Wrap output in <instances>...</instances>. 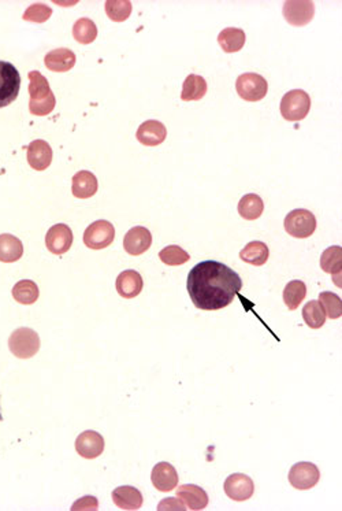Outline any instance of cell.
<instances>
[{
	"mask_svg": "<svg viewBox=\"0 0 342 511\" xmlns=\"http://www.w3.org/2000/svg\"><path fill=\"white\" fill-rule=\"evenodd\" d=\"M159 258L164 265H169V266H181L191 259L189 254L185 250H182L180 246L164 247L159 253Z\"/></svg>",
	"mask_w": 342,
	"mask_h": 511,
	"instance_id": "e575fe53",
	"label": "cell"
},
{
	"mask_svg": "<svg viewBox=\"0 0 342 511\" xmlns=\"http://www.w3.org/2000/svg\"><path fill=\"white\" fill-rule=\"evenodd\" d=\"M97 509H99V502L95 496H84L72 506L73 511L97 510Z\"/></svg>",
	"mask_w": 342,
	"mask_h": 511,
	"instance_id": "8d00e7d4",
	"label": "cell"
},
{
	"mask_svg": "<svg viewBox=\"0 0 342 511\" xmlns=\"http://www.w3.org/2000/svg\"><path fill=\"white\" fill-rule=\"evenodd\" d=\"M73 244L72 229L66 223H56L46 235V246L50 253L62 256L70 250Z\"/></svg>",
	"mask_w": 342,
	"mask_h": 511,
	"instance_id": "8fae6325",
	"label": "cell"
},
{
	"mask_svg": "<svg viewBox=\"0 0 342 511\" xmlns=\"http://www.w3.org/2000/svg\"><path fill=\"white\" fill-rule=\"evenodd\" d=\"M284 226L292 238H306L314 235L316 229V218L308 210L296 209L288 213Z\"/></svg>",
	"mask_w": 342,
	"mask_h": 511,
	"instance_id": "8992f818",
	"label": "cell"
},
{
	"mask_svg": "<svg viewBox=\"0 0 342 511\" xmlns=\"http://www.w3.org/2000/svg\"><path fill=\"white\" fill-rule=\"evenodd\" d=\"M51 16H53V9L50 6L44 3H35L25 10L22 19L35 23H44L46 21L51 19Z\"/></svg>",
	"mask_w": 342,
	"mask_h": 511,
	"instance_id": "d590c367",
	"label": "cell"
},
{
	"mask_svg": "<svg viewBox=\"0 0 342 511\" xmlns=\"http://www.w3.org/2000/svg\"><path fill=\"white\" fill-rule=\"evenodd\" d=\"M28 164L37 172H43L53 162V148L44 140H35L26 148Z\"/></svg>",
	"mask_w": 342,
	"mask_h": 511,
	"instance_id": "2e32d148",
	"label": "cell"
},
{
	"mask_svg": "<svg viewBox=\"0 0 342 511\" xmlns=\"http://www.w3.org/2000/svg\"><path fill=\"white\" fill-rule=\"evenodd\" d=\"M75 450L82 458L95 459L105 451V438L95 431L82 432L75 440Z\"/></svg>",
	"mask_w": 342,
	"mask_h": 511,
	"instance_id": "4fadbf2b",
	"label": "cell"
},
{
	"mask_svg": "<svg viewBox=\"0 0 342 511\" xmlns=\"http://www.w3.org/2000/svg\"><path fill=\"white\" fill-rule=\"evenodd\" d=\"M270 256V250L266 243L263 241H251L248 243L244 250H241L240 258L241 260L253 265V266H263Z\"/></svg>",
	"mask_w": 342,
	"mask_h": 511,
	"instance_id": "484cf974",
	"label": "cell"
},
{
	"mask_svg": "<svg viewBox=\"0 0 342 511\" xmlns=\"http://www.w3.org/2000/svg\"><path fill=\"white\" fill-rule=\"evenodd\" d=\"M235 90L245 102H259L267 95L269 84L260 74H241L235 81Z\"/></svg>",
	"mask_w": 342,
	"mask_h": 511,
	"instance_id": "52a82bcc",
	"label": "cell"
},
{
	"mask_svg": "<svg viewBox=\"0 0 342 511\" xmlns=\"http://www.w3.org/2000/svg\"><path fill=\"white\" fill-rule=\"evenodd\" d=\"M22 256L23 246L18 238L10 233L0 235V262L13 263L19 260Z\"/></svg>",
	"mask_w": 342,
	"mask_h": 511,
	"instance_id": "d4e9b609",
	"label": "cell"
},
{
	"mask_svg": "<svg viewBox=\"0 0 342 511\" xmlns=\"http://www.w3.org/2000/svg\"><path fill=\"white\" fill-rule=\"evenodd\" d=\"M3 420V417H1V413H0V421Z\"/></svg>",
	"mask_w": 342,
	"mask_h": 511,
	"instance_id": "f35d334b",
	"label": "cell"
},
{
	"mask_svg": "<svg viewBox=\"0 0 342 511\" xmlns=\"http://www.w3.org/2000/svg\"><path fill=\"white\" fill-rule=\"evenodd\" d=\"M158 510L183 511L186 510V506H185V505H183V503L181 502L178 497H169V499H164V500H162V502L159 503V506H158Z\"/></svg>",
	"mask_w": 342,
	"mask_h": 511,
	"instance_id": "74e56055",
	"label": "cell"
},
{
	"mask_svg": "<svg viewBox=\"0 0 342 511\" xmlns=\"http://www.w3.org/2000/svg\"><path fill=\"white\" fill-rule=\"evenodd\" d=\"M9 348L19 359H29L40 349V337L33 329H16L9 339Z\"/></svg>",
	"mask_w": 342,
	"mask_h": 511,
	"instance_id": "277c9868",
	"label": "cell"
},
{
	"mask_svg": "<svg viewBox=\"0 0 342 511\" xmlns=\"http://www.w3.org/2000/svg\"><path fill=\"white\" fill-rule=\"evenodd\" d=\"M218 43L220 48L228 54L238 53L245 44V33L242 29L238 28H226L219 33Z\"/></svg>",
	"mask_w": 342,
	"mask_h": 511,
	"instance_id": "4316f807",
	"label": "cell"
},
{
	"mask_svg": "<svg viewBox=\"0 0 342 511\" xmlns=\"http://www.w3.org/2000/svg\"><path fill=\"white\" fill-rule=\"evenodd\" d=\"M99 188L97 179L93 173L88 170H81L74 174L73 177V195L78 199H88L92 198Z\"/></svg>",
	"mask_w": 342,
	"mask_h": 511,
	"instance_id": "7402d4cb",
	"label": "cell"
},
{
	"mask_svg": "<svg viewBox=\"0 0 342 511\" xmlns=\"http://www.w3.org/2000/svg\"><path fill=\"white\" fill-rule=\"evenodd\" d=\"M38 295V287L32 280H21L13 287V297L21 305H33Z\"/></svg>",
	"mask_w": 342,
	"mask_h": 511,
	"instance_id": "f546056e",
	"label": "cell"
},
{
	"mask_svg": "<svg viewBox=\"0 0 342 511\" xmlns=\"http://www.w3.org/2000/svg\"><path fill=\"white\" fill-rule=\"evenodd\" d=\"M315 14V4L309 0H288L284 3V17L292 26H306Z\"/></svg>",
	"mask_w": 342,
	"mask_h": 511,
	"instance_id": "30bf717a",
	"label": "cell"
},
{
	"mask_svg": "<svg viewBox=\"0 0 342 511\" xmlns=\"http://www.w3.org/2000/svg\"><path fill=\"white\" fill-rule=\"evenodd\" d=\"M311 109V98L303 90H293L284 95L281 100V114L290 121L297 122L304 120Z\"/></svg>",
	"mask_w": 342,
	"mask_h": 511,
	"instance_id": "3957f363",
	"label": "cell"
},
{
	"mask_svg": "<svg viewBox=\"0 0 342 511\" xmlns=\"http://www.w3.org/2000/svg\"><path fill=\"white\" fill-rule=\"evenodd\" d=\"M133 6L129 0H108L106 1V13L108 19L114 22H124L132 14Z\"/></svg>",
	"mask_w": 342,
	"mask_h": 511,
	"instance_id": "d6a6232c",
	"label": "cell"
},
{
	"mask_svg": "<svg viewBox=\"0 0 342 511\" xmlns=\"http://www.w3.org/2000/svg\"><path fill=\"white\" fill-rule=\"evenodd\" d=\"M114 225L106 219H99L87 228L84 233V243L90 250H103L114 241Z\"/></svg>",
	"mask_w": 342,
	"mask_h": 511,
	"instance_id": "ba28073f",
	"label": "cell"
},
{
	"mask_svg": "<svg viewBox=\"0 0 342 511\" xmlns=\"http://www.w3.org/2000/svg\"><path fill=\"white\" fill-rule=\"evenodd\" d=\"M46 68L56 73H66L75 65V54L69 48H56L44 56Z\"/></svg>",
	"mask_w": 342,
	"mask_h": 511,
	"instance_id": "ffe728a7",
	"label": "cell"
},
{
	"mask_svg": "<svg viewBox=\"0 0 342 511\" xmlns=\"http://www.w3.org/2000/svg\"><path fill=\"white\" fill-rule=\"evenodd\" d=\"M115 287H117V293H119L122 297L133 299L141 293L144 283H143L141 274L139 272L125 270L118 275Z\"/></svg>",
	"mask_w": 342,
	"mask_h": 511,
	"instance_id": "d6986e66",
	"label": "cell"
},
{
	"mask_svg": "<svg viewBox=\"0 0 342 511\" xmlns=\"http://www.w3.org/2000/svg\"><path fill=\"white\" fill-rule=\"evenodd\" d=\"M137 140L146 147H156L162 144L167 137V129L161 121L148 120L143 122L136 133Z\"/></svg>",
	"mask_w": 342,
	"mask_h": 511,
	"instance_id": "e0dca14e",
	"label": "cell"
},
{
	"mask_svg": "<svg viewBox=\"0 0 342 511\" xmlns=\"http://www.w3.org/2000/svg\"><path fill=\"white\" fill-rule=\"evenodd\" d=\"M324 309L326 317L331 318V320H337L341 318L342 315V299L334 293H322L319 295V300H318Z\"/></svg>",
	"mask_w": 342,
	"mask_h": 511,
	"instance_id": "836d02e7",
	"label": "cell"
},
{
	"mask_svg": "<svg viewBox=\"0 0 342 511\" xmlns=\"http://www.w3.org/2000/svg\"><path fill=\"white\" fill-rule=\"evenodd\" d=\"M304 322L311 329L322 328L326 322V314L318 300L308 302L303 309Z\"/></svg>",
	"mask_w": 342,
	"mask_h": 511,
	"instance_id": "1f68e13d",
	"label": "cell"
},
{
	"mask_svg": "<svg viewBox=\"0 0 342 511\" xmlns=\"http://www.w3.org/2000/svg\"><path fill=\"white\" fill-rule=\"evenodd\" d=\"M73 37L80 44H90L97 37V26L90 19H80L73 26Z\"/></svg>",
	"mask_w": 342,
	"mask_h": 511,
	"instance_id": "4dcf8cb0",
	"label": "cell"
},
{
	"mask_svg": "<svg viewBox=\"0 0 342 511\" xmlns=\"http://www.w3.org/2000/svg\"><path fill=\"white\" fill-rule=\"evenodd\" d=\"M186 290L200 310H222L232 305L235 295L242 290V280L225 263L204 260L188 274Z\"/></svg>",
	"mask_w": 342,
	"mask_h": 511,
	"instance_id": "6da1fadb",
	"label": "cell"
},
{
	"mask_svg": "<svg viewBox=\"0 0 342 511\" xmlns=\"http://www.w3.org/2000/svg\"><path fill=\"white\" fill-rule=\"evenodd\" d=\"M321 268L326 273H330L334 277V281L338 287H341V283L338 281V275L341 277L342 268V248L341 246H333L324 250V254L321 256Z\"/></svg>",
	"mask_w": 342,
	"mask_h": 511,
	"instance_id": "cb8c5ba5",
	"label": "cell"
},
{
	"mask_svg": "<svg viewBox=\"0 0 342 511\" xmlns=\"http://www.w3.org/2000/svg\"><path fill=\"white\" fill-rule=\"evenodd\" d=\"M176 495L189 510H204L210 502L207 492L193 484L181 485Z\"/></svg>",
	"mask_w": 342,
	"mask_h": 511,
	"instance_id": "ac0fdd59",
	"label": "cell"
},
{
	"mask_svg": "<svg viewBox=\"0 0 342 511\" xmlns=\"http://www.w3.org/2000/svg\"><path fill=\"white\" fill-rule=\"evenodd\" d=\"M151 246H152V235L144 226L132 228L124 238L125 251L130 256H141L149 250Z\"/></svg>",
	"mask_w": 342,
	"mask_h": 511,
	"instance_id": "9a60e30c",
	"label": "cell"
},
{
	"mask_svg": "<svg viewBox=\"0 0 342 511\" xmlns=\"http://www.w3.org/2000/svg\"><path fill=\"white\" fill-rule=\"evenodd\" d=\"M112 500L117 507L122 510H139L143 506V495L130 485L118 487L112 491Z\"/></svg>",
	"mask_w": 342,
	"mask_h": 511,
	"instance_id": "44dd1931",
	"label": "cell"
},
{
	"mask_svg": "<svg viewBox=\"0 0 342 511\" xmlns=\"http://www.w3.org/2000/svg\"><path fill=\"white\" fill-rule=\"evenodd\" d=\"M225 493L235 502H245L252 497L255 484L252 478L242 473L229 475L225 481Z\"/></svg>",
	"mask_w": 342,
	"mask_h": 511,
	"instance_id": "7c38bea8",
	"label": "cell"
},
{
	"mask_svg": "<svg viewBox=\"0 0 342 511\" xmlns=\"http://www.w3.org/2000/svg\"><path fill=\"white\" fill-rule=\"evenodd\" d=\"M151 480L158 491L170 492L178 485V473L173 465L167 462H159L152 469Z\"/></svg>",
	"mask_w": 342,
	"mask_h": 511,
	"instance_id": "5bb4252c",
	"label": "cell"
},
{
	"mask_svg": "<svg viewBox=\"0 0 342 511\" xmlns=\"http://www.w3.org/2000/svg\"><path fill=\"white\" fill-rule=\"evenodd\" d=\"M321 478V472L316 465L311 462H299L292 466L289 472V483L292 487L300 491L314 488Z\"/></svg>",
	"mask_w": 342,
	"mask_h": 511,
	"instance_id": "9c48e42d",
	"label": "cell"
},
{
	"mask_svg": "<svg viewBox=\"0 0 342 511\" xmlns=\"http://www.w3.org/2000/svg\"><path fill=\"white\" fill-rule=\"evenodd\" d=\"M29 95H31V102H29V110L31 114L37 115V117H44L53 112L56 105V99H55L54 92L51 91L50 83L47 81V78L40 73V72H29Z\"/></svg>",
	"mask_w": 342,
	"mask_h": 511,
	"instance_id": "7a4b0ae2",
	"label": "cell"
},
{
	"mask_svg": "<svg viewBox=\"0 0 342 511\" xmlns=\"http://www.w3.org/2000/svg\"><path fill=\"white\" fill-rule=\"evenodd\" d=\"M306 296V285L301 280L290 281L284 290V302L290 311L297 310Z\"/></svg>",
	"mask_w": 342,
	"mask_h": 511,
	"instance_id": "f1b7e54d",
	"label": "cell"
},
{
	"mask_svg": "<svg viewBox=\"0 0 342 511\" xmlns=\"http://www.w3.org/2000/svg\"><path fill=\"white\" fill-rule=\"evenodd\" d=\"M21 75L14 65L0 60V109L18 98Z\"/></svg>",
	"mask_w": 342,
	"mask_h": 511,
	"instance_id": "5b68a950",
	"label": "cell"
},
{
	"mask_svg": "<svg viewBox=\"0 0 342 511\" xmlns=\"http://www.w3.org/2000/svg\"><path fill=\"white\" fill-rule=\"evenodd\" d=\"M263 211H264V203L256 194H248L242 196L238 203V214L247 221L260 218Z\"/></svg>",
	"mask_w": 342,
	"mask_h": 511,
	"instance_id": "83f0119b",
	"label": "cell"
},
{
	"mask_svg": "<svg viewBox=\"0 0 342 511\" xmlns=\"http://www.w3.org/2000/svg\"><path fill=\"white\" fill-rule=\"evenodd\" d=\"M207 81L198 74H189L182 85L181 99L183 102H198L207 93Z\"/></svg>",
	"mask_w": 342,
	"mask_h": 511,
	"instance_id": "603a6c76",
	"label": "cell"
}]
</instances>
